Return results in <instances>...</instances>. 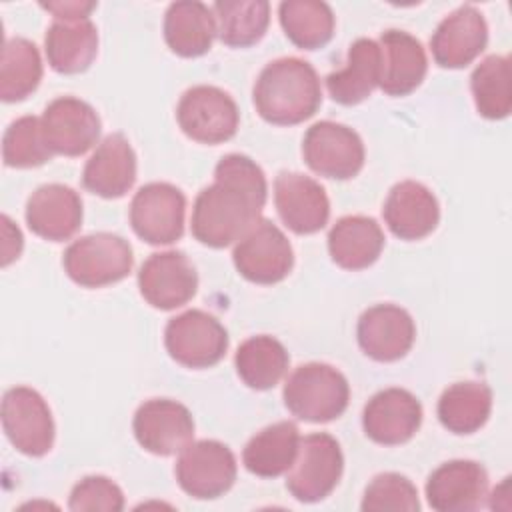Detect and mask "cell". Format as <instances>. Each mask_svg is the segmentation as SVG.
Instances as JSON below:
<instances>
[{
    "instance_id": "obj_16",
    "label": "cell",
    "mask_w": 512,
    "mask_h": 512,
    "mask_svg": "<svg viewBox=\"0 0 512 512\" xmlns=\"http://www.w3.org/2000/svg\"><path fill=\"white\" fill-rule=\"evenodd\" d=\"M422 424L420 400L404 388L376 392L364 406L362 428L366 436L382 446L408 442Z\"/></svg>"
},
{
    "instance_id": "obj_18",
    "label": "cell",
    "mask_w": 512,
    "mask_h": 512,
    "mask_svg": "<svg viewBox=\"0 0 512 512\" xmlns=\"http://www.w3.org/2000/svg\"><path fill=\"white\" fill-rule=\"evenodd\" d=\"M358 344L376 362L404 358L416 338L412 316L396 304H376L362 312L356 328Z\"/></svg>"
},
{
    "instance_id": "obj_9",
    "label": "cell",
    "mask_w": 512,
    "mask_h": 512,
    "mask_svg": "<svg viewBox=\"0 0 512 512\" xmlns=\"http://www.w3.org/2000/svg\"><path fill=\"white\" fill-rule=\"evenodd\" d=\"M232 260L242 278L254 284H276L294 266V250L284 232L268 218H260L234 246Z\"/></svg>"
},
{
    "instance_id": "obj_31",
    "label": "cell",
    "mask_w": 512,
    "mask_h": 512,
    "mask_svg": "<svg viewBox=\"0 0 512 512\" xmlns=\"http://www.w3.org/2000/svg\"><path fill=\"white\" fill-rule=\"evenodd\" d=\"M290 356L284 344L268 334L244 340L234 356V366L240 380L254 390L274 388L286 374Z\"/></svg>"
},
{
    "instance_id": "obj_36",
    "label": "cell",
    "mask_w": 512,
    "mask_h": 512,
    "mask_svg": "<svg viewBox=\"0 0 512 512\" xmlns=\"http://www.w3.org/2000/svg\"><path fill=\"white\" fill-rule=\"evenodd\" d=\"M46 144L42 122L36 116H22L14 120L2 138V158L10 168H36L52 158Z\"/></svg>"
},
{
    "instance_id": "obj_39",
    "label": "cell",
    "mask_w": 512,
    "mask_h": 512,
    "mask_svg": "<svg viewBox=\"0 0 512 512\" xmlns=\"http://www.w3.org/2000/svg\"><path fill=\"white\" fill-rule=\"evenodd\" d=\"M40 6L52 12L54 18H88L96 8V2H48Z\"/></svg>"
},
{
    "instance_id": "obj_40",
    "label": "cell",
    "mask_w": 512,
    "mask_h": 512,
    "mask_svg": "<svg viewBox=\"0 0 512 512\" xmlns=\"http://www.w3.org/2000/svg\"><path fill=\"white\" fill-rule=\"evenodd\" d=\"M4 222V258H2V266H8L14 258L20 256L22 250V234L18 230V226L12 224V220L8 216H2Z\"/></svg>"
},
{
    "instance_id": "obj_30",
    "label": "cell",
    "mask_w": 512,
    "mask_h": 512,
    "mask_svg": "<svg viewBox=\"0 0 512 512\" xmlns=\"http://www.w3.org/2000/svg\"><path fill=\"white\" fill-rule=\"evenodd\" d=\"M492 412V390L484 382H456L438 400V420L454 434L480 430Z\"/></svg>"
},
{
    "instance_id": "obj_21",
    "label": "cell",
    "mask_w": 512,
    "mask_h": 512,
    "mask_svg": "<svg viewBox=\"0 0 512 512\" xmlns=\"http://www.w3.org/2000/svg\"><path fill=\"white\" fill-rule=\"evenodd\" d=\"M28 228L50 242L72 238L82 224V200L64 184H44L26 202Z\"/></svg>"
},
{
    "instance_id": "obj_32",
    "label": "cell",
    "mask_w": 512,
    "mask_h": 512,
    "mask_svg": "<svg viewBox=\"0 0 512 512\" xmlns=\"http://www.w3.org/2000/svg\"><path fill=\"white\" fill-rule=\"evenodd\" d=\"M216 36L230 48L256 44L268 30L270 4L266 0H220L212 6Z\"/></svg>"
},
{
    "instance_id": "obj_10",
    "label": "cell",
    "mask_w": 512,
    "mask_h": 512,
    "mask_svg": "<svg viewBox=\"0 0 512 512\" xmlns=\"http://www.w3.org/2000/svg\"><path fill=\"white\" fill-rule=\"evenodd\" d=\"M302 156L316 174L348 180L362 170L366 154L356 130L332 120H320L306 130Z\"/></svg>"
},
{
    "instance_id": "obj_34",
    "label": "cell",
    "mask_w": 512,
    "mask_h": 512,
    "mask_svg": "<svg viewBox=\"0 0 512 512\" xmlns=\"http://www.w3.org/2000/svg\"><path fill=\"white\" fill-rule=\"evenodd\" d=\"M474 104L480 116L502 120L512 110V68L510 58L492 54L486 56L470 76Z\"/></svg>"
},
{
    "instance_id": "obj_11",
    "label": "cell",
    "mask_w": 512,
    "mask_h": 512,
    "mask_svg": "<svg viewBox=\"0 0 512 512\" xmlns=\"http://www.w3.org/2000/svg\"><path fill=\"white\" fill-rule=\"evenodd\" d=\"M186 196L168 182L144 184L130 202V224L138 238L166 246L182 238Z\"/></svg>"
},
{
    "instance_id": "obj_27",
    "label": "cell",
    "mask_w": 512,
    "mask_h": 512,
    "mask_svg": "<svg viewBox=\"0 0 512 512\" xmlns=\"http://www.w3.org/2000/svg\"><path fill=\"white\" fill-rule=\"evenodd\" d=\"M384 248V232L370 216H344L328 232L330 258L344 270L372 266Z\"/></svg>"
},
{
    "instance_id": "obj_33",
    "label": "cell",
    "mask_w": 512,
    "mask_h": 512,
    "mask_svg": "<svg viewBox=\"0 0 512 512\" xmlns=\"http://www.w3.org/2000/svg\"><path fill=\"white\" fill-rule=\"evenodd\" d=\"M286 38L302 50H318L334 36V12L320 0H286L278 6Z\"/></svg>"
},
{
    "instance_id": "obj_17",
    "label": "cell",
    "mask_w": 512,
    "mask_h": 512,
    "mask_svg": "<svg viewBox=\"0 0 512 512\" xmlns=\"http://www.w3.org/2000/svg\"><path fill=\"white\" fill-rule=\"evenodd\" d=\"M488 492V472L474 460L440 464L426 480V500L438 512L478 510Z\"/></svg>"
},
{
    "instance_id": "obj_4",
    "label": "cell",
    "mask_w": 512,
    "mask_h": 512,
    "mask_svg": "<svg viewBox=\"0 0 512 512\" xmlns=\"http://www.w3.org/2000/svg\"><path fill=\"white\" fill-rule=\"evenodd\" d=\"M132 264V246L122 236L110 232H96L74 240L62 258L70 280L84 288H102L124 280Z\"/></svg>"
},
{
    "instance_id": "obj_38",
    "label": "cell",
    "mask_w": 512,
    "mask_h": 512,
    "mask_svg": "<svg viewBox=\"0 0 512 512\" xmlns=\"http://www.w3.org/2000/svg\"><path fill=\"white\" fill-rule=\"evenodd\" d=\"M68 508L74 512H120L124 508V494L120 486L106 476H86L72 488Z\"/></svg>"
},
{
    "instance_id": "obj_25",
    "label": "cell",
    "mask_w": 512,
    "mask_h": 512,
    "mask_svg": "<svg viewBox=\"0 0 512 512\" xmlns=\"http://www.w3.org/2000/svg\"><path fill=\"white\" fill-rule=\"evenodd\" d=\"M44 50L52 70L80 74L98 54V30L90 18H54L44 36Z\"/></svg>"
},
{
    "instance_id": "obj_24",
    "label": "cell",
    "mask_w": 512,
    "mask_h": 512,
    "mask_svg": "<svg viewBox=\"0 0 512 512\" xmlns=\"http://www.w3.org/2000/svg\"><path fill=\"white\" fill-rule=\"evenodd\" d=\"M380 88L388 96H406L414 92L428 70L426 50L418 38L404 30H386L380 36Z\"/></svg>"
},
{
    "instance_id": "obj_29",
    "label": "cell",
    "mask_w": 512,
    "mask_h": 512,
    "mask_svg": "<svg viewBox=\"0 0 512 512\" xmlns=\"http://www.w3.org/2000/svg\"><path fill=\"white\" fill-rule=\"evenodd\" d=\"M300 446V430L294 422L282 420L254 434L242 450L248 472L260 478H276L290 470Z\"/></svg>"
},
{
    "instance_id": "obj_13",
    "label": "cell",
    "mask_w": 512,
    "mask_h": 512,
    "mask_svg": "<svg viewBox=\"0 0 512 512\" xmlns=\"http://www.w3.org/2000/svg\"><path fill=\"white\" fill-rule=\"evenodd\" d=\"M132 430L138 444L156 456H172L194 438L190 410L170 398H152L138 406Z\"/></svg>"
},
{
    "instance_id": "obj_15",
    "label": "cell",
    "mask_w": 512,
    "mask_h": 512,
    "mask_svg": "<svg viewBox=\"0 0 512 512\" xmlns=\"http://www.w3.org/2000/svg\"><path fill=\"white\" fill-rule=\"evenodd\" d=\"M42 132L52 154L82 156L100 136V118L96 110L74 96L52 100L40 118Z\"/></svg>"
},
{
    "instance_id": "obj_37",
    "label": "cell",
    "mask_w": 512,
    "mask_h": 512,
    "mask_svg": "<svg viewBox=\"0 0 512 512\" xmlns=\"http://www.w3.org/2000/svg\"><path fill=\"white\" fill-rule=\"evenodd\" d=\"M360 508L364 512H416L420 510L418 490L410 478L396 472H384L374 476L366 486Z\"/></svg>"
},
{
    "instance_id": "obj_20",
    "label": "cell",
    "mask_w": 512,
    "mask_h": 512,
    "mask_svg": "<svg viewBox=\"0 0 512 512\" xmlns=\"http://www.w3.org/2000/svg\"><path fill=\"white\" fill-rule=\"evenodd\" d=\"M488 42V26L482 12L470 4L448 14L430 38V50L438 66L464 68L480 56Z\"/></svg>"
},
{
    "instance_id": "obj_8",
    "label": "cell",
    "mask_w": 512,
    "mask_h": 512,
    "mask_svg": "<svg viewBox=\"0 0 512 512\" xmlns=\"http://www.w3.org/2000/svg\"><path fill=\"white\" fill-rule=\"evenodd\" d=\"M164 344L172 360L186 368H210L228 350L226 328L204 310H186L168 320Z\"/></svg>"
},
{
    "instance_id": "obj_7",
    "label": "cell",
    "mask_w": 512,
    "mask_h": 512,
    "mask_svg": "<svg viewBox=\"0 0 512 512\" xmlns=\"http://www.w3.org/2000/svg\"><path fill=\"white\" fill-rule=\"evenodd\" d=\"M236 458L218 440L190 442L174 466L178 486L192 498L212 500L226 494L236 480Z\"/></svg>"
},
{
    "instance_id": "obj_28",
    "label": "cell",
    "mask_w": 512,
    "mask_h": 512,
    "mask_svg": "<svg viewBox=\"0 0 512 512\" xmlns=\"http://www.w3.org/2000/svg\"><path fill=\"white\" fill-rule=\"evenodd\" d=\"M216 20L212 8L202 2H172L164 14V40L182 58H196L212 48Z\"/></svg>"
},
{
    "instance_id": "obj_1",
    "label": "cell",
    "mask_w": 512,
    "mask_h": 512,
    "mask_svg": "<svg viewBox=\"0 0 512 512\" xmlns=\"http://www.w3.org/2000/svg\"><path fill=\"white\" fill-rule=\"evenodd\" d=\"M268 186L262 168L244 154H226L214 168V184L202 188L192 208V236L210 248L238 242L258 220Z\"/></svg>"
},
{
    "instance_id": "obj_12",
    "label": "cell",
    "mask_w": 512,
    "mask_h": 512,
    "mask_svg": "<svg viewBox=\"0 0 512 512\" xmlns=\"http://www.w3.org/2000/svg\"><path fill=\"white\" fill-rule=\"evenodd\" d=\"M2 426L10 444L26 456H44L54 444V420L46 400L28 386H14L2 398Z\"/></svg>"
},
{
    "instance_id": "obj_14",
    "label": "cell",
    "mask_w": 512,
    "mask_h": 512,
    "mask_svg": "<svg viewBox=\"0 0 512 512\" xmlns=\"http://www.w3.org/2000/svg\"><path fill=\"white\" fill-rule=\"evenodd\" d=\"M138 288L150 306L158 310H174L194 298L198 290V274L184 252H156L140 266Z\"/></svg>"
},
{
    "instance_id": "obj_26",
    "label": "cell",
    "mask_w": 512,
    "mask_h": 512,
    "mask_svg": "<svg viewBox=\"0 0 512 512\" xmlns=\"http://www.w3.org/2000/svg\"><path fill=\"white\" fill-rule=\"evenodd\" d=\"M382 54L372 38H358L348 50V62L342 70L326 76V88L334 102L354 106L366 100L380 84Z\"/></svg>"
},
{
    "instance_id": "obj_22",
    "label": "cell",
    "mask_w": 512,
    "mask_h": 512,
    "mask_svg": "<svg viewBox=\"0 0 512 512\" xmlns=\"http://www.w3.org/2000/svg\"><path fill=\"white\" fill-rule=\"evenodd\" d=\"M382 216L388 230L400 240H420L436 230L440 206L424 184L404 180L388 192Z\"/></svg>"
},
{
    "instance_id": "obj_5",
    "label": "cell",
    "mask_w": 512,
    "mask_h": 512,
    "mask_svg": "<svg viewBox=\"0 0 512 512\" xmlns=\"http://www.w3.org/2000/svg\"><path fill=\"white\" fill-rule=\"evenodd\" d=\"M344 470V456L334 436L316 432L300 438L298 454L286 476V488L298 502H320L332 494Z\"/></svg>"
},
{
    "instance_id": "obj_35",
    "label": "cell",
    "mask_w": 512,
    "mask_h": 512,
    "mask_svg": "<svg viewBox=\"0 0 512 512\" xmlns=\"http://www.w3.org/2000/svg\"><path fill=\"white\" fill-rule=\"evenodd\" d=\"M40 80L42 58L36 44L20 36L6 40L0 62V98L20 102L38 88Z\"/></svg>"
},
{
    "instance_id": "obj_23",
    "label": "cell",
    "mask_w": 512,
    "mask_h": 512,
    "mask_svg": "<svg viewBox=\"0 0 512 512\" xmlns=\"http://www.w3.org/2000/svg\"><path fill=\"white\" fill-rule=\"evenodd\" d=\"M136 180V154L124 134L106 136L82 170V186L100 198L124 196Z\"/></svg>"
},
{
    "instance_id": "obj_3",
    "label": "cell",
    "mask_w": 512,
    "mask_h": 512,
    "mask_svg": "<svg viewBox=\"0 0 512 512\" xmlns=\"http://www.w3.org/2000/svg\"><path fill=\"white\" fill-rule=\"evenodd\" d=\"M282 396L286 408L296 418L322 424L344 414L350 400V386L346 376L334 366L308 362L288 376Z\"/></svg>"
},
{
    "instance_id": "obj_6",
    "label": "cell",
    "mask_w": 512,
    "mask_h": 512,
    "mask_svg": "<svg viewBox=\"0 0 512 512\" xmlns=\"http://www.w3.org/2000/svg\"><path fill=\"white\" fill-rule=\"evenodd\" d=\"M176 120L182 132L200 144H222L230 140L240 124L234 98L222 88L200 84L188 88L178 102Z\"/></svg>"
},
{
    "instance_id": "obj_2",
    "label": "cell",
    "mask_w": 512,
    "mask_h": 512,
    "mask_svg": "<svg viewBox=\"0 0 512 512\" xmlns=\"http://www.w3.org/2000/svg\"><path fill=\"white\" fill-rule=\"evenodd\" d=\"M256 112L270 124L294 126L316 114L322 104L320 78L310 62L286 56L266 64L254 84Z\"/></svg>"
},
{
    "instance_id": "obj_19",
    "label": "cell",
    "mask_w": 512,
    "mask_h": 512,
    "mask_svg": "<svg viewBox=\"0 0 512 512\" xmlns=\"http://www.w3.org/2000/svg\"><path fill=\"white\" fill-rule=\"evenodd\" d=\"M274 204L280 220L296 234H314L330 218L326 190L300 172H280L276 176Z\"/></svg>"
}]
</instances>
